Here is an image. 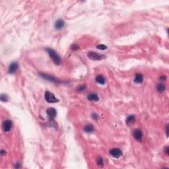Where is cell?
Returning a JSON list of instances; mask_svg holds the SVG:
<instances>
[{"mask_svg":"<svg viewBox=\"0 0 169 169\" xmlns=\"http://www.w3.org/2000/svg\"><path fill=\"white\" fill-rule=\"evenodd\" d=\"M1 155H3L6 154V152L5 151H3V150H1Z\"/></svg>","mask_w":169,"mask_h":169,"instance_id":"25","label":"cell"},{"mask_svg":"<svg viewBox=\"0 0 169 169\" xmlns=\"http://www.w3.org/2000/svg\"><path fill=\"white\" fill-rule=\"evenodd\" d=\"M45 99L48 103H55L59 102V100L55 98L54 94H52L50 91H46V93H45Z\"/></svg>","mask_w":169,"mask_h":169,"instance_id":"3","label":"cell"},{"mask_svg":"<svg viewBox=\"0 0 169 169\" xmlns=\"http://www.w3.org/2000/svg\"><path fill=\"white\" fill-rule=\"evenodd\" d=\"M7 100H8V97L6 94H2L1 95V100L2 102H6V101H7Z\"/></svg>","mask_w":169,"mask_h":169,"instance_id":"19","label":"cell"},{"mask_svg":"<svg viewBox=\"0 0 169 169\" xmlns=\"http://www.w3.org/2000/svg\"><path fill=\"white\" fill-rule=\"evenodd\" d=\"M97 165L100 167H103V160L101 157H98V158L97 159Z\"/></svg>","mask_w":169,"mask_h":169,"instance_id":"17","label":"cell"},{"mask_svg":"<svg viewBox=\"0 0 169 169\" xmlns=\"http://www.w3.org/2000/svg\"><path fill=\"white\" fill-rule=\"evenodd\" d=\"M11 128H12V122L11 120H6L3 122V129L4 131L8 132L11 130Z\"/></svg>","mask_w":169,"mask_h":169,"instance_id":"6","label":"cell"},{"mask_svg":"<svg viewBox=\"0 0 169 169\" xmlns=\"http://www.w3.org/2000/svg\"><path fill=\"white\" fill-rule=\"evenodd\" d=\"M19 68V65L16 62H13L9 65V73H15Z\"/></svg>","mask_w":169,"mask_h":169,"instance_id":"8","label":"cell"},{"mask_svg":"<svg viewBox=\"0 0 169 169\" xmlns=\"http://www.w3.org/2000/svg\"><path fill=\"white\" fill-rule=\"evenodd\" d=\"M46 50L47 51L48 54H49L50 57L54 64L56 65H60L61 64V58L55 50L51 48H46Z\"/></svg>","mask_w":169,"mask_h":169,"instance_id":"1","label":"cell"},{"mask_svg":"<svg viewBox=\"0 0 169 169\" xmlns=\"http://www.w3.org/2000/svg\"><path fill=\"white\" fill-rule=\"evenodd\" d=\"M135 121H136V117H135V116L134 115H130L126 119V124L128 125H130L133 124Z\"/></svg>","mask_w":169,"mask_h":169,"instance_id":"11","label":"cell"},{"mask_svg":"<svg viewBox=\"0 0 169 169\" xmlns=\"http://www.w3.org/2000/svg\"><path fill=\"white\" fill-rule=\"evenodd\" d=\"M165 152H166V155H169V147H166V148H165Z\"/></svg>","mask_w":169,"mask_h":169,"instance_id":"24","label":"cell"},{"mask_svg":"<svg viewBox=\"0 0 169 169\" xmlns=\"http://www.w3.org/2000/svg\"><path fill=\"white\" fill-rule=\"evenodd\" d=\"M96 81L100 85H104L106 83V79L103 77V75H97V77H96Z\"/></svg>","mask_w":169,"mask_h":169,"instance_id":"13","label":"cell"},{"mask_svg":"<svg viewBox=\"0 0 169 169\" xmlns=\"http://www.w3.org/2000/svg\"><path fill=\"white\" fill-rule=\"evenodd\" d=\"M46 113H47L48 116L49 117V119L50 120H53L54 119L57 115V112L55 108H48L46 110Z\"/></svg>","mask_w":169,"mask_h":169,"instance_id":"4","label":"cell"},{"mask_svg":"<svg viewBox=\"0 0 169 169\" xmlns=\"http://www.w3.org/2000/svg\"><path fill=\"white\" fill-rule=\"evenodd\" d=\"M85 89V85H82V86L79 87V89H78L77 90L79 92H81V91H83Z\"/></svg>","mask_w":169,"mask_h":169,"instance_id":"21","label":"cell"},{"mask_svg":"<svg viewBox=\"0 0 169 169\" xmlns=\"http://www.w3.org/2000/svg\"><path fill=\"white\" fill-rule=\"evenodd\" d=\"M64 27V21L62 19L58 20L55 23V28L57 30H61Z\"/></svg>","mask_w":169,"mask_h":169,"instance_id":"9","label":"cell"},{"mask_svg":"<svg viewBox=\"0 0 169 169\" xmlns=\"http://www.w3.org/2000/svg\"><path fill=\"white\" fill-rule=\"evenodd\" d=\"M97 49H98V50H105L107 49V47L105 45L99 44V45H97Z\"/></svg>","mask_w":169,"mask_h":169,"instance_id":"18","label":"cell"},{"mask_svg":"<svg viewBox=\"0 0 169 169\" xmlns=\"http://www.w3.org/2000/svg\"><path fill=\"white\" fill-rule=\"evenodd\" d=\"M143 81V76L141 73H136L134 78V82L136 83H142Z\"/></svg>","mask_w":169,"mask_h":169,"instance_id":"10","label":"cell"},{"mask_svg":"<svg viewBox=\"0 0 169 169\" xmlns=\"http://www.w3.org/2000/svg\"><path fill=\"white\" fill-rule=\"evenodd\" d=\"M110 155L113 157L114 158H119L122 155V151L120 149H118V148H114V149H112L110 151Z\"/></svg>","mask_w":169,"mask_h":169,"instance_id":"5","label":"cell"},{"mask_svg":"<svg viewBox=\"0 0 169 169\" xmlns=\"http://www.w3.org/2000/svg\"><path fill=\"white\" fill-rule=\"evenodd\" d=\"M133 137L136 139L137 141H142V131L139 129H136L133 132Z\"/></svg>","mask_w":169,"mask_h":169,"instance_id":"7","label":"cell"},{"mask_svg":"<svg viewBox=\"0 0 169 169\" xmlns=\"http://www.w3.org/2000/svg\"><path fill=\"white\" fill-rule=\"evenodd\" d=\"M168 133H169V132H168V125H166V134H167V136H169Z\"/></svg>","mask_w":169,"mask_h":169,"instance_id":"26","label":"cell"},{"mask_svg":"<svg viewBox=\"0 0 169 169\" xmlns=\"http://www.w3.org/2000/svg\"><path fill=\"white\" fill-rule=\"evenodd\" d=\"M15 168H17V169H18V168H21V164H20L19 163H17L16 164H15Z\"/></svg>","mask_w":169,"mask_h":169,"instance_id":"23","label":"cell"},{"mask_svg":"<svg viewBox=\"0 0 169 169\" xmlns=\"http://www.w3.org/2000/svg\"><path fill=\"white\" fill-rule=\"evenodd\" d=\"M87 55L91 60H95V61H100L105 58V56L103 54H100L98 53L94 52H90L88 53Z\"/></svg>","mask_w":169,"mask_h":169,"instance_id":"2","label":"cell"},{"mask_svg":"<svg viewBox=\"0 0 169 169\" xmlns=\"http://www.w3.org/2000/svg\"><path fill=\"white\" fill-rule=\"evenodd\" d=\"M165 89H166L165 85H163V84H162V83L158 84L157 86V91H158V92H159V93H163V92H164V90H165Z\"/></svg>","mask_w":169,"mask_h":169,"instance_id":"16","label":"cell"},{"mask_svg":"<svg viewBox=\"0 0 169 169\" xmlns=\"http://www.w3.org/2000/svg\"><path fill=\"white\" fill-rule=\"evenodd\" d=\"M166 79V77L165 76V75H163L162 77H161V78H160V79H161V81H165Z\"/></svg>","mask_w":169,"mask_h":169,"instance_id":"22","label":"cell"},{"mask_svg":"<svg viewBox=\"0 0 169 169\" xmlns=\"http://www.w3.org/2000/svg\"><path fill=\"white\" fill-rule=\"evenodd\" d=\"M40 75H41L42 77L44 78V79H47V80L51 81L54 82V83H57V82H58L57 79H55V78L52 77V76H49V75H44V74H40Z\"/></svg>","mask_w":169,"mask_h":169,"instance_id":"15","label":"cell"},{"mask_svg":"<svg viewBox=\"0 0 169 169\" xmlns=\"http://www.w3.org/2000/svg\"><path fill=\"white\" fill-rule=\"evenodd\" d=\"M71 49L73 50H78V49H79V46H77V44H73L72 46H71Z\"/></svg>","mask_w":169,"mask_h":169,"instance_id":"20","label":"cell"},{"mask_svg":"<svg viewBox=\"0 0 169 169\" xmlns=\"http://www.w3.org/2000/svg\"><path fill=\"white\" fill-rule=\"evenodd\" d=\"M84 130L87 133H91L94 131V126L91 124L87 125L84 128Z\"/></svg>","mask_w":169,"mask_h":169,"instance_id":"14","label":"cell"},{"mask_svg":"<svg viewBox=\"0 0 169 169\" xmlns=\"http://www.w3.org/2000/svg\"><path fill=\"white\" fill-rule=\"evenodd\" d=\"M87 99L90 100V101H98L99 100V98H98L97 94L91 93V94H89L87 96Z\"/></svg>","mask_w":169,"mask_h":169,"instance_id":"12","label":"cell"}]
</instances>
